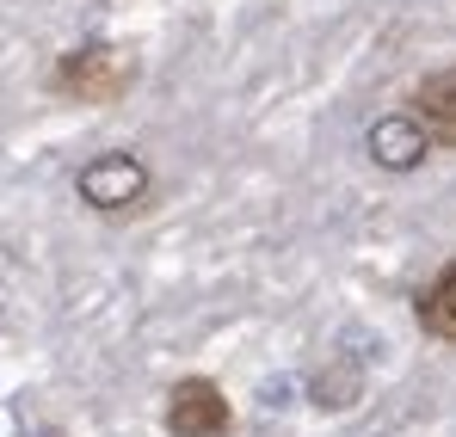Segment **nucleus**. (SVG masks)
I'll return each instance as SVG.
<instances>
[{
	"mask_svg": "<svg viewBox=\"0 0 456 437\" xmlns=\"http://www.w3.org/2000/svg\"><path fill=\"white\" fill-rule=\"evenodd\" d=\"M75 198L105 222H130L154 204V166L136 148H105L75 173Z\"/></svg>",
	"mask_w": 456,
	"mask_h": 437,
	"instance_id": "f257e3e1",
	"label": "nucleus"
},
{
	"mask_svg": "<svg viewBox=\"0 0 456 437\" xmlns=\"http://www.w3.org/2000/svg\"><path fill=\"white\" fill-rule=\"evenodd\" d=\"M352 401H358V364H333L327 376H314V407L339 413V407H352Z\"/></svg>",
	"mask_w": 456,
	"mask_h": 437,
	"instance_id": "0eeeda50",
	"label": "nucleus"
},
{
	"mask_svg": "<svg viewBox=\"0 0 456 437\" xmlns=\"http://www.w3.org/2000/svg\"><path fill=\"white\" fill-rule=\"evenodd\" d=\"M160 425H167V437H228L234 432V407H228L216 376H179L167 388Z\"/></svg>",
	"mask_w": 456,
	"mask_h": 437,
	"instance_id": "7ed1b4c3",
	"label": "nucleus"
},
{
	"mask_svg": "<svg viewBox=\"0 0 456 437\" xmlns=\"http://www.w3.org/2000/svg\"><path fill=\"white\" fill-rule=\"evenodd\" d=\"M407 111L432 130V148L456 154V69H432L413 93H407Z\"/></svg>",
	"mask_w": 456,
	"mask_h": 437,
	"instance_id": "39448f33",
	"label": "nucleus"
},
{
	"mask_svg": "<svg viewBox=\"0 0 456 437\" xmlns=\"http://www.w3.org/2000/svg\"><path fill=\"white\" fill-rule=\"evenodd\" d=\"M130 86H136V56L105 44V37H86L75 50H62L50 69V93L69 105H118Z\"/></svg>",
	"mask_w": 456,
	"mask_h": 437,
	"instance_id": "f03ea898",
	"label": "nucleus"
},
{
	"mask_svg": "<svg viewBox=\"0 0 456 437\" xmlns=\"http://www.w3.org/2000/svg\"><path fill=\"white\" fill-rule=\"evenodd\" d=\"M364 154L377 160L382 173H413V166H426L438 148H432V130L401 105V111H382L377 124L364 130Z\"/></svg>",
	"mask_w": 456,
	"mask_h": 437,
	"instance_id": "20e7f679",
	"label": "nucleus"
},
{
	"mask_svg": "<svg viewBox=\"0 0 456 437\" xmlns=\"http://www.w3.org/2000/svg\"><path fill=\"white\" fill-rule=\"evenodd\" d=\"M413 320H419V333H426V339L456 345V259H451V265H438V278H432V284H419V290H413Z\"/></svg>",
	"mask_w": 456,
	"mask_h": 437,
	"instance_id": "423d86ee",
	"label": "nucleus"
}]
</instances>
